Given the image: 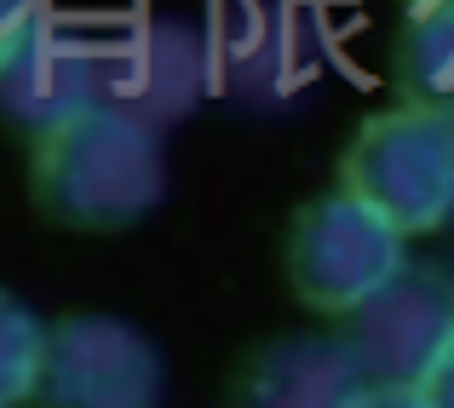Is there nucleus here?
<instances>
[{"mask_svg": "<svg viewBox=\"0 0 454 408\" xmlns=\"http://www.w3.org/2000/svg\"><path fill=\"white\" fill-rule=\"evenodd\" d=\"M35 408H155L161 351L121 317H64L41 340Z\"/></svg>", "mask_w": 454, "mask_h": 408, "instance_id": "obj_6", "label": "nucleus"}, {"mask_svg": "<svg viewBox=\"0 0 454 408\" xmlns=\"http://www.w3.org/2000/svg\"><path fill=\"white\" fill-rule=\"evenodd\" d=\"M340 190L374 208L403 242L443 231L454 213V122L414 104L374 115L345 144Z\"/></svg>", "mask_w": 454, "mask_h": 408, "instance_id": "obj_2", "label": "nucleus"}, {"mask_svg": "<svg viewBox=\"0 0 454 408\" xmlns=\"http://www.w3.org/2000/svg\"><path fill=\"white\" fill-rule=\"evenodd\" d=\"M98 75L110 110L155 133L184 127L213 92L207 35L190 18H138L121 35H98Z\"/></svg>", "mask_w": 454, "mask_h": 408, "instance_id": "obj_7", "label": "nucleus"}, {"mask_svg": "<svg viewBox=\"0 0 454 408\" xmlns=\"http://www.w3.org/2000/svg\"><path fill=\"white\" fill-rule=\"evenodd\" d=\"M345 408H432V403L420 397V386H374V380H363Z\"/></svg>", "mask_w": 454, "mask_h": 408, "instance_id": "obj_13", "label": "nucleus"}, {"mask_svg": "<svg viewBox=\"0 0 454 408\" xmlns=\"http://www.w3.org/2000/svg\"><path fill=\"white\" fill-rule=\"evenodd\" d=\"M397 265H403V236L345 190L305 201L288 224V282L300 305L322 310V317L351 310Z\"/></svg>", "mask_w": 454, "mask_h": 408, "instance_id": "obj_5", "label": "nucleus"}, {"mask_svg": "<svg viewBox=\"0 0 454 408\" xmlns=\"http://www.w3.org/2000/svg\"><path fill=\"white\" fill-rule=\"evenodd\" d=\"M454 333V271L449 265H409L403 259L368 299L340 310L345 357L374 386H414L426 363Z\"/></svg>", "mask_w": 454, "mask_h": 408, "instance_id": "obj_4", "label": "nucleus"}, {"mask_svg": "<svg viewBox=\"0 0 454 408\" xmlns=\"http://www.w3.org/2000/svg\"><path fill=\"white\" fill-rule=\"evenodd\" d=\"M0 408H12V403H0Z\"/></svg>", "mask_w": 454, "mask_h": 408, "instance_id": "obj_16", "label": "nucleus"}, {"mask_svg": "<svg viewBox=\"0 0 454 408\" xmlns=\"http://www.w3.org/2000/svg\"><path fill=\"white\" fill-rule=\"evenodd\" d=\"M213 87L254 115L294 110L322 81L328 41L322 18L300 0H231L219 12V29L207 35Z\"/></svg>", "mask_w": 454, "mask_h": 408, "instance_id": "obj_3", "label": "nucleus"}, {"mask_svg": "<svg viewBox=\"0 0 454 408\" xmlns=\"http://www.w3.org/2000/svg\"><path fill=\"white\" fill-rule=\"evenodd\" d=\"M363 386L333 333H282L236 368V408H345Z\"/></svg>", "mask_w": 454, "mask_h": 408, "instance_id": "obj_9", "label": "nucleus"}, {"mask_svg": "<svg viewBox=\"0 0 454 408\" xmlns=\"http://www.w3.org/2000/svg\"><path fill=\"white\" fill-rule=\"evenodd\" d=\"M414 386H420V397L432 408H454V333L437 345V357L426 363V374L414 380Z\"/></svg>", "mask_w": 454, "mask_h": 408, "instance_id": "obj_12", "label": "nucleus"}, {"mask_svg": "<svg viewBox=\"0 0 454 408\" xmlns=\"http://www.w3.org/2000/svg\"><path fill=\"white\" fill-rule=\"evenodd\" d=\"M41 18V0H0V58L18 46V35Z\"/></svg>", "mask_w": 454, "mask_h": 408, "instance_id": "obj_14", "label": "nucleus"}, {"mask_svg": "<svg viewBox=\"0 0 454 408\" xmlns=\"http://www.w3.org/2000/svg\"><path fill=\"white\" fill-rule=\"evenodd\" d=\"M449 219H454V213H449Z\"/></svg>", "mask_w": 454, "mask_h": 408, "instance_id": "obj_17", "label": "nucleus"}, {"mask_svg": "<svg viewBox=\"0 0 454 408\" xmlns=\"http://www.w3.org/2000/svg\"><path fill=\"white\" fill-rule=\"evenodd\" d=\"M104 104V75H98V35L75 29L64 18H35L0 58V115L18 133L41 138L52 127L75 122L81 110Z\"/></svg>", "mask_w": 454, "mask_h": 408, "instance_id": "obj_8", "label": "nucleus"}, {"mask_svg": "<svg viewBox=\"0 0 454 408\" xmlns=\"http://www.w3.org/2000/svg\"><path fill=\"white\" fill-rule=\"evenodd\" d=\"M29 190L41 213L69 231H133L167 196L161 133L92 104L75 122L35 138Z\"/></svg>", "mask_w": 454, "mask_h": 408, "instance_id": "obj_1", "label": "nucleus"}, {"mask_svg": "<svg viewBox=\"0 0 454 408\" xmlns=\"http://www.w3.org/2000/svg\"><path fill=\"white\" fill-rule=\"evenodd\" d=\"M409 12H420V6H449V0H403Z\"/></svg>", "mask_w": 454, "mask_h": 408, "instance_id": "obj_15", "label": "nucleus"}, {"mask_svg": "<svg viewBox=\"0 0 454 408\" xmlns=\"http://www.w3.org/2000/svg\"><path fill=\"white\" fill-rule=\"evenodd\" d=\"M41 340H46V322L18 294L0 287V403L29 397L35 368H41Z\"/></svg>", "mask_w": 454, "mask_h": 408, "instance_id": "obj_11", "label": "nucleus"}, {"mask_svg": "<svg viewBox=\"0 0 454 408\" xmlns=\"http://www.w3.org/2000/svg\"><path fill=\"white\" fill-rule=\"evenodd\" d=\"M391 87L403 104L454 122V0L409 12L397 46H391Z\"/></svg>", "mask_w": 454, "mask_h": 408, "instance_id": "obj_10", "label": "nucleus"}]
</instances>
